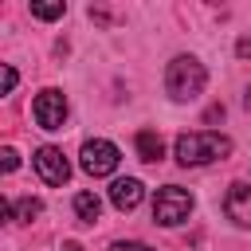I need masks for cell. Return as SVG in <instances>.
<instances>
[{"mask_svg":"<svg viewBox=\"0 0 251 251\" xmlns=\"http://www.w3.org/2000/svg\"><path fill=\"white\" fill-rule=\"evenodd\" d=\"M204 82H208V71H204V63L192 59V55H176V59L169 63V71H165V90H169L176 102H192V98L204 90Z\"/></svg>","mask_w":251,"mask_h":251,"instance_id":"obj_1","label":"cell"},{"mask_svg":"<svg viewBox=\"0 0 251 251\" xmlns=\"http://www.w3.org/2000/svg\"><path fill=\"white\" fill-rule=\"evenodd\" d=\"M227 153H231V141L224 133L196 129V133H180L176 137V161L180 165H208V161H220Z\"/></svg>","mask_w":251,"mask_h":251,"instance_id":"obj_2","label":"cell"},{"mask_svg":"<svg viewBox=\"0 0 251 251\" xmlns=\"http://www.w3.org/2000/svg\"><path fill=\"white\" fill-rule=\"evenodd\" d=\"M188 212H192V196H188L184 188H176V184L157 188V196H153V220H157L161 227H176V224H184Z\"/></svg>","mask_w":251,"mask_h":251,"instance_id":"obj_3","label":"cell"},{"mask_svg":"<svg viewBox=\"0 0 251 251\" xmlns=\"http://www.w3.org/2000/svg\"><path fill=\"white\" fill-rule=\"evenodd\" d=\"M118 161H122L118 145H110V141H102V137H94V141L82 145V169H86L90 176H110V173L118 169Z\"/></svg>","mask_w":251,"mask_h":251,"instance_id":"obj_4","label":"cell"},{"mask_svg":"<svg viewBox=\"0 0 251 251\" xmlns=\"http://www.w3.org/2000/svg\"><path fill=\"white\" fill-rule=\"evenodd\" d=\"M31 114H35L39 129H63V122H67V98H63V90H43V94H35Z\"/></svg>","mask_w":251,"mask_h":251,"instance_id":"obj_5","label":"cell"},{"mask_svg":"<svg viewBox=\"0 0 251 251\" xmlns=\"http://www.w3.org/2000/svg\"><path fill=\"white\" fill-rule=\"evenodd\" d=\"M35 173L43 176V184H67V176H71V165H67V157H63V149H55V145H39L35 149Z\"/></svg>","mask_w":251,"mask_h":251,"instance_id":"obj_6","label":"cell"},{"mask_svg":"<svg viewBox=\"0 0 251 251\" xmlns=\"http://www.w3.org/2000/svg\"><path fill=\"white\" fill-rule=\"evenodd\" d=\"M141 196H145V188H141L137 176H118V180L110 184V200H114L118 212H133V208L141 204Z\"/></svg>","mask_w":251,"mask_h":251,"instance_id":"obj_7","label":"cell"},{"mask_svg":"<svg viewBox=\"0 0 251 251\" xmlns=\"http://www.w3.org/2000/svg\"><path fill=\"white\" fill-rule=\"evenodd\" d=\"M224 208H227V216H231L239 227H251V184H231Z\"/></svg>","mask_w":251,"mask_h":251,"instance_id":"obj_8","label":"cell"},{"mask_svg":"<svg viewBox=\"0 0 251 251\" xmlns=\"http://www.w3.org/2000/svg\"><path fill=\"white\" fill-rule=\"evenodd\" d=\"M137 153H141V161H161V157H165V141H161V133L141 129V133H137Z\"/></svg>","mask_w":251,"mask_h":251,"instance_id":"obj_9","label":"cell"},{"mask_svg":"<svg viewBox=\"0 0 251 251\" xmlns=\"http://www.w3.org/2000/svg\"><path fill=\"white\" fill-rule=\"evenodd\" d=\"M75 216H78L82 224H94V220L102 216V200H98L94 192H78V196H75Z\"/></svg>","mask_w":251,"mask_h":251,"instance_id":"obj_10","label":"cell"},{"mask_svg":"<svg viewBox=\"0 0 251 251\" xmlns=\"http://www.w3.org/2000/svg\"><path fill=\"white\" fill-rule=\"evenodd\" d=\"M43 212V204L35 200V196H24V200H12V220L16 224H31L35 216Z\"/></svg>","mask_w":251,"mask_h":251,"instance_id":"obj_11","label":"cell"},{"mask_svg":"<svg viewBox=\"0 0 251 251\" xmlns=\"http://www.w3.org/2000/svg\"><path fill=\"white\" fill-rule=\"evenodd\" d=\"M63 12H67L63 0H55V4H31V16H39V20H59Z\"/></svg>","mask_w":251,"mask_h":251,"instance_id":"obj_12","label":"cell"},{"mask_svg":"<svg viewBox=\"0 0 251 251\" xmlns=\"http://www.w3.org/2000/svg\"><path fill=\"white\" fill-rule=\"evenodd\" d=\"M16 165H20V157H16V149H12V145H4V149H0V169H4V173H12Z\"/></svg>","mask_w":251,"mask_h":251,"instance_id":"obj_13","label":"cell"},{"mask_svg":"<svg viewBox=\"0 0 251 251\" xmlns=\"http://www.w3.org/2000/svg\"><path fill=\"white\" fill-rule=\"evenodd\" d=\"M12 86H16V71L4 67V94H12Z\"/></svg>","mask_w":251,"mask_h":251,"instance_id":"obj_14","label":"cell"},{"mask_svg":"<svg viewBox=\"0 0 251 251\" xmlns=\"http://www.w3.org/2000/svg\"><path fill=\"white\" fill-rule=\"evenodd\" d=\"M110 251H149V247H145V243H114Z\"/></svg>","mask_w":251,"mask_h":251,"instance_id":"obj_15","label":"cell"},{"mask_svg":"<svg viewBox=\"0 0 251 251\" xmlns=\"http://www.w3.org/2000/svg\"><path fill=\"white\" fill-rule=\"evenodd\" d=\"M59 251H82V243H75V239H67V243L59 247Z\"/></svg>","mask_w":251,"mask_h":251,"instance_id":"obj_16","label":"cell"},{"mask_svg":"<svg viewBox=\"0 0 251 251\" xmlns=\"http://www.w3.org/2000/svg\"><path fill=\"white\" fill-rule=\"evenodd\" d=\"M243 106H247V110H251V86H247V94H243Z\"/></svg>","mask_w":251,"mask_h":251,"instance_id":"obj_17","label":"cell"}]
</instances>
